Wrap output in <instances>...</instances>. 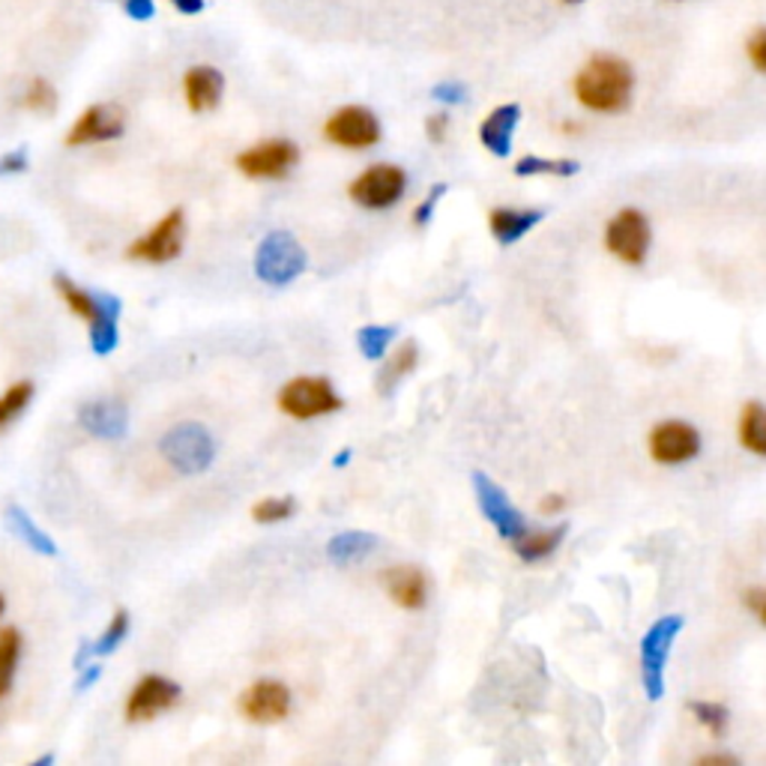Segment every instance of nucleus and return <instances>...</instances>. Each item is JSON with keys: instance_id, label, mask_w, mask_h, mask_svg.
Wrapping results in <instances>:
<instances>
[{"instance_id": "5701e85b", "label": "nucleus", "mask_w": 766, "mask_h": 766, "mask_svg": "<svg viewBox=\"0 0 766 766\" xmlns=\"http://www.w3.org/2000/svg\"><path fill=\"white\" fill-rule=\"evenodd\" d=\"M378 545V536L362 534V530H348V534L332 536L330 545H327V557H330L336 566H350V563H359L362 557H369Z\"/></svg>"}, {"instance_id": "6e6552de", "label": "nucleus", "mask_w": 766, "mask_h": 766, "mask_svg": "<svg viewBox=\"0 0 766 766\" xmlns=\"http://www.w3.org/2000/svg\"><path fill=\"white\" fill-rule=\"evenodd\" d=\"M408 175L398 166H375L350 183V198L366 210H389L405 198Z\"/></svg>"}, {"instance_id": "b1692460", "label": "nucleus", "mask_w": 766, "mask_h": 766, "mask_svg": "<svg viewBox=\"0 0 766 766\" xmlns=\"http://www.w3.org/2000/svg\"><path fill=\"white\" fill-rule=\"evenodd\" d=\"M7 524H10V534L19 536L21 543L28 545V548H33L37 554H46V557H54V554H58L54 539H51L49 534H42L37 527V521H33L21 506H10V509H7Z\"/></svg>"}, {"instance_id": "a18cd8bd", "label": "nucleus", "mask_w": 766, "mask_h": 766, "mask_svg": "<svg viewBox=\"0 0 766 766\" xmlns=\"http://www.w3.org/2000/svg\"><path fill=\"white\" fill-rule=\"evenodd\" d=\"M700 764H737V757H728V755H709V757H704Z\"/></svg>"}, {"instance_id": "79ce46f5", "label": "nucleus", "mask_w": 766, "mask_h": 766, "mask_svg": "<svg viewBox=\"0 0 766 766\" xmlns=\"http://www.w3.org/2000/svg\"><path fill=\"white\" fill-rule=\"evenodd\" d=\"M99 677H102V668H99V665H90V668L81 670V677H78L76 689H78V692L90 689V686H93V683H97Z\"/></svg>"}, {"instance_id": "dca6fc26", "label": "nucleus", "mask_w": 766, "mask_h": 766, "mask_svg": "<svg viewBox=\"0 0 766 766\" xmlns=\"http://www.w3.org/2000/svg\"><path fill=\"white\" fill-rule=\"evenodd\" d=\"M123 111L117 106H90L84 115L78 117L72 129H69L67 145L69 147H84L99 145V141H115L123 136Z\"/></svg>"}, {"instance_id": "e433bc0d", "label": "nucleus", "mask_w": 766, "mask_h": 766, "mask_svg": "<svg viewBox=\"0 0 766 766\" xmlns=\"http://www.w3.org/2000/svg\"><path fill=\"white\" fill-rule=\"evenodd\" d=\"M444 192H447V186H435V189L428 192L426 201H422V205L417 207V213H414V225H419V228H422V225L431 222V216H435L437 201L444 198Z\"/></svg>"}, {"instance_id": "bb28decb", "label": "nucleus", "mask_w": 766, "mask_h": 766, "mask_svg": "<svg viewBox=\"0 0 766 766\" xmlns=\"http://www.w3.org/2000/svg\"><path fill=\"white\" fill-rule=\"evenodd\" d=\"M692 716L698 718L700 728H707V734L713 739H725L730 725V713L725 704H716V700H692L689 704Z\"/></svg>"}, {"instance_id": "c9c22d12", "label": "nucleus", "mask_w": 766, "mask_h": 766, "mask_svg": "<svg viewBox=\"0 0 766 766\" xmlns=\"http://www.w3.org/2000/svg\"><path fill=\"white\" fill-rule=\"evenodd\" d=\"M743 601H746V608L752 611V617H755V620L766 629V584L764 587H752V590H746Z\"/></svg>"}, {"instance_id": "ea45409f", "label": "nucleus", "mask_w": 766, "mask_h": 766, "mask_svg": "<svg viewBox=\"0 0 766 766\" xmlns=\"http://www.w3.org/2000/svg\"><path fill=\"white\" fill-rule=\"evenodd\" d=\"M447 127H449V117L447 115H431V117H428V123H426L428 138H431L435 145H440V141L447 138Z\"/></svg>"}, {"instance_id": "a19ab883", "label": "nucleus", "mask_w": 766, "mask_h": 766, "mask_svg": "<svg viewBox=\"0 0 766 766\" xmlns=\"http://www.w3.org/2000/svg\"><path fill=\"white\" fill-rule=\"evenodd\" d=\"M127 12L132 19L147 21L153 16V0H127Z\"/></svg>"}, {"instance_id": "2eb2a0df", "label": "nucleus", "mask_w": 766, "mask_h": 766, "mask_svg": "<svg viewBox=\"0 0 766 766\" xmlns=\"http://www.w3.org/2000/svg\"><path fill=\"white\" fill-rule=\"evenodd\" d=\"M180 686L175 679L159 677V674H150V677L138 679V686L129 692L127 700V718L129 722H150L159 713H168L171 707H177L180 700Z\"/></svg>"}, {"instance_id": "37998d69", "label": "nucleus", "mask_w": 766, "mask_h": 766, "mask_svg": "<svg viewBox=\"0 0 766 766\" xmlns=\"http://www.w3.org/2000/svg\"><path fill=\"white\" fill-rule=\"evenodd\" d=\"M171 3H175L183 16H198V12L205 10V0H171Z\"/></svg>"}, {"instance_id": "f3484780", "label": "nucleus", "mask_w": 766, "mask_h": 766, "mask_svg": "<svg viewBox=\"0 0 766 766\" xmlns=\"http://www.w3.org/2000/svg\"><path fill=\"white\" fill-rule=\"evenodd\" d=\"M78 422L84 426L93 437H106V440H120L129 428V410L123 401L115 398H102V401H88L78 410Z\"/></svg>"}, {"instance_id": "6ab92c4d", "label": "nucleus", "mask_w": 766, "mask_h": 766, "mask_svg": "<svg viewBox=\"0 0 766 766\" xmlns=\"http://www.w3.org/2000/svg\"><path fill=\"white\" fill-rule=\"evenodd\" d=\"M518 120H521V108L518 106H500L495 108L491 115L483 120V127H479V141L486 145L488 153L495 156H509V150H513V136L515 129H518Z\"/></svg>"}, {"instance_id": "a211bd4d", "label": "nucleus", "mask_w": 766, "mask_h": 766, "mask_svg": "<svg viewBox=\"0 0 766 766\" xmlns=\"http://www.w3.org/2000/svg\"><path fill=\"white\" fill-rule=\"evenodd\" d=\"M380 581L387 587L389 599L408 608V611H419L426 608L428 601V578L419 566H392L380 575Z\"/></svg>"}, {"instance_id": "c03bdc74", "label": "nucleus", "mask_w": 766, "mask_h": 766, "mask_svg": "<svg viewBox=\"0 0 766 766\" xmlns=\"http://www.w3.org/2000/svg\"><path fill=\"white\" fill-rule=\"evenodd\" d=\"M543 513H557V509H563V497L554 495V497H545L543 506H539Z\"/></svg>"}, {"instance_id": "49530a36", "label": "nucleus", "mask_w": 766, "mask_h": 766, "mask_svg": "<svg viewBox=\"0 0 766 766\" xmlns=\"http://www.w3.org/2000/svg\"><path fill=\"white\" fill-rule=\"evenodd\" d=\"M10 686H12V674H0V698L10 692Z\"/></svg>"}, {"instance_id": "ddd939ff", "label": "nucleus", "mask_w": 766, "mask_h": 766, "mask_svg": "<svg viewBox=\"0 0 766 766\" xmlns=\"http://www.w3.org/2000/svg\"><path fill=\"white\" fill-rule=\"evenodd\" d=\"M324 136L330 138L332 145L348 147V150H366V147L378 145L380 141V123L369 108L348 106L339 108V111L327 120Z\"/></svg>"}, {"instance_id": "58836bf2", "label": "nucleus", "mask_w": 766, "mask_h": 766, "mask_svg": "<svg viewBox=\"0 0 766 766\" xmlns=\"http://www.w3.org/2000/svg\"><path fill=\"white\" fill-rule=\"evenodd\" d=\"M431 97L447 102V106H456V102L465 99V88H461V84H437V88L431 90Z\"/></svg>"}, {"instance_id": "a878e982", "label": "nucleus", "mask_w": 766, "mask_h": 766, "mask_svg": "<svg viewBox=\"0 0 766 766\" xmlns=\"http://www.w3.org/2000/svg\"><path fill=\"white\" fill-rule=\"evenodd\" d=\"M417 362H419V348L414 345V341H405V345H401V348L387 359L384 371H380V392L389 396V392H392L401 380L408 378L410 371L417 369Z\"/></svg>"}, {"instance_id": "3c124183", "label": "nucleus", "mask_w": 766, "mask_h": 766, "mask_svg": "<svg viewBox=\"0 0 766 766\" xmlns=\"http://www.w3.org/2000/svg\"><path fill=\"white\" fill-rule=\"evenodd\" d=\"M0 614H3V596H0Z\"/></svg>"}, {"instance_id": "f03ea898", "label": "nucleus", "mask_w": 766, "mask_h": 766, "mask_svg": "<svg viewBox=\"0 0 766 766\" xmlns=\"http://www.w3.org/2000/svg\"><path fill=\"white\" fill-rule=\"evenodd\" d=\"M54 288L67 300L72 315L90 324V348L97 357H108L120 341V330H117V318H120V300L111 294H90L84 288H78L69 276H54Z\"/></svg>"}, {"instance_id": "39448f33", "label": "nucleus", "mask_w": 766, "mask_h": 766, "mask_svg": "<svg viewBox=\"0 0 766 766\" xmlns=\"http://www.w3.org/2000/svg\"><path fill=\"white\" fill-rule=\"evenodd\" d=\"M306 270V252L297 243V237L288 231L267 233L255 252V276L270 285V288H285L291 285L300 272Z\"/></svg>"}, {"instance_id": "20e7f679", "label": "nucleus", "mask_w": 766, "mask_h": 766, "mask_svg": "<svg viewBox=\"0 0 766 766\" xmlns=\"http://www.w3.org/2000/svg\"><path fill=\"white\" fill-rule=\"evenodd\" d=\"M683 617L679 614H665L653 623L644 640H640V679L644 692L650 700H661L665 695V665L674 650V640L683 631Z\"/></svg>"}, {"instance_id": "8fccbe9b", "label": "nucleus", "mask_w": 766, "mask_h": 766, "mask_svg": "<svg viewBox=\"0 0 766 766\" xmlns=\"http://www.w3.org/2000/svg\"><path fill=\"white\" fill-rule=\"evenodd\" d=\"M563 3H581V0H563Z\"/></svg>"}, {"instance_id": "aec40b11", "label": "nucleus", "mask_w": 766, "mask_h": 766, "mask_svg": "<svg viewBox=\"0 0 766 766\" xmlns=\"http://www.w3.org/2000/svg\"><path fill=\"white\" fill-rule=\"evenodd\" d=\"M543 210H515V207H495L488 213V228L495 233L500 246H513L521 240L524 233H530L536 225L543 222Z\"/></svg>"}, {"instance_id": "f704fd0d", "label": "nucleus", "mask_w": 766, "mask_h": 766, "mask_svg": "<svg viewBox=\"0 0 766 766\" xmlns=\"http://www.w3.org/2000/svg\"><path fill=\"white\" fill-rule=\"evenodd\" d=\"M748 60H752V67H755L757 72H764L766 76V28L755 30V33L748 37Z\"/></svg>"}, {"instance_id": "4468645a", "label": "nucleus", "mask_w": 766, "mask_h": 766, "mask_svg": "<svg viewBox=\"0 0 766 766\" xmlns=\"http://www.w3.org/2000/svg\"><path fill=\"white\" fill-rule=\"evenodd\" d=\"M240 713L255 725H272L291 713V689L279 679H258L240 695Z\"/></svg>"}, {"instance_id": "09e8293b", "label": "nucleus", "mask_w": 766, "mask_h": 766, "mask_svg": "<svg viewBox=\"0 0 766 766\" xmlns=\"http://www.w3.org/2000/svg\"><path fill=\"white\" fill-rule=\"evenodd\" d=\"M345 461H350V452H339V458H336V467H341Z\"/></svg>"}, {"instance_id": "7c9ffc66", "label": "nucleus", "mask_w": 766, "mask_h": 766, "mask_svg": "<svg viewBox=\"0 0 766 766\" xmlns=\"http://www.w3.org/2000/svg\"><path fill=\"white\" fill-rule=\"evenodd\" d=\"M392 336H396L392 327H362V330L357 332L359 354L366 359H380L387 354Z\"/></svg>"}, {"instance_id": "4be33fe9", "label": "nucleus", "mask_w": 766, "mask_h": 766, "mask_svg": "<svg viewBox=\"0 0 766 766\" xmlns=\"http://www.w3.org/2000/svg\"><path fill=\"white\" fill-rule=\"evenodd\" d=\"M566 534H569V524H557V527H545V530H524L513 543V548L524 563H543L560 548Z\"/></svg>"}, {"instance_id": "9d476101", "label": "nucleus", "mask_w": 766, "mask_h": 766, "mask_svg": "<svg viewBox=\"0 0 766 766\" xmlns=\"http://www.w3.org/2000/svg\"><path fill=\"white\" fill-rule=\"evenodd\" d=\"M647 447H650L653 461H659V465H686L692 458H698L700 431L686 419H665L650 431Z\"/></svg>"}, {"instance_id": "c756f323", "label": "nucleus", "mask_w": 766, "mask_h": 766, "mask_svg": "<svg viewBox=\"0 0 766 766\" xmlns=\"http://www.w3.org/2000/svg\"><path fill=\"white\" fill-rule=\"evenodd\" d=\"M129 635V614L127 611H117L115 617H111V623H108V629L102 631V638L97 640V644H90V656H108V653H115L123 640H127Z\"/></svg>"}, {"instance_id": "473e14b6", "label": "nucleus", "mask_w": 766, "mask_h": 766, "mask_svg": "<svg viewBox=\"0 0 766 766\" xmlns=\"http://www.w3.org/2000/svg\"><path fill=\"white\" fill-rule=\"evenodd\" d=\"M24 106H28L30 111H39V115H51L54 106H58V90L51 88L46 78H33L28 93H24Z\"/></svg>"}, {"instance_id": "f257e3e1", "label": "nucleus", "mask_w": 766, "mask_h": 766, "mask_svg": "<svg viewBox=\"0 0 766 766\" xmlns=\"http://www.w3.org/2000/svg\"><path fill=\"white\" fill-rule=\"evenodd\" d=\"M635 76L626 60L614 54H596L575 76V97L584 108L599 115H620L631 102Z\"/></svg>"}, {"instance_id": "9b49d317", "label": "nucleus", "mask_w": 766, "mask_h": 766, "mask_svg": "<svg viewBox=\"0 0 766 766\" xmlns=\"http://www.w3.org/2000/svg\"><path fill=\"white\" fill-rule=\"evenodd\" d=\"M474 491H476V500H479L483 515H486L488 521H491V527H495L497 534L504 536V539L515 543V539L527 530L524 515L515 509L509 495H506L504 488L497 486L495 479H488L486 474H474Z\"/></svg>"}, {"instance_id": "c85d7f7f", "label": "nucleus", "mask_w": 766, "mask_h": 766, "mask_svg": "<svg viewBox=\"0 0 766 766\" xmlns=\"http://www.w3.org/2000/svg\"><path fill=\"white\" fill-rule=\"evenodd\" d=\"M33 398V384L30 380H19L12 384L3 396H0V428H7L16 417H21V410L28 408Z\"/></svg>"}, {"instance_id": "412c9836", "label": "nucleus", "mask_w": 766, "mask_h": 766, "mask_svg": "<svg viewBox=\"0 0 766 766\" xmlns=\"http://www.w3.org/2000/svg\"><path fill=\"white\" fill-rule=\"evenodd\" d=\"M186 102L192 111H210V108L219 106L225 90V78L219 69L213 67H195L186 72L183 78Z\"/></svg>"}, {"instance_id": "4c0bfd02", "label": "nucleus", "mask_w": 766, "mask_h": 766, "mask_svg": "<svg viewBox=\"0 0 766 766\" xmlns=\"http://www.w3.org/2000/svg\"><path fill=\"white\" fill-rule=\"evenodd\" d=\"M28 168V150L21 147V150H16V153H7L3 159H0V177L3 175H19V171H24Z\"/></svg>"}, {"instance_id": "cd10ccee", "label": "nucleus", "mask_w": 766, "mask_h": 766, "mask_svg": "<svg viewBox=\"0 0 766 766\" xmlns=\"http://www.w3.org/2000/svg\"><path fill=\"white\" fill-rule=\"evenodd\" d=\"M518 177H573L578 175V162L573 159H543V156H524L521 162L515 166Z\"/></svg>"}, {"instance_id": "0eeeda50", "label": "nucleus", "mask_w": 766, "mask_h": 766, "mask_svg": "<svg viewBox=\"0 0 766 766\" xmlns=\"http://www.w3.org/2000/svg\"><path fill=\"white\" fill-rule=\"evenodd\" d=\"M279 408L294 419H318L341 410V396L327 378H294L281 387Z\"/></svg>"}, {"instance_id": "72a5a7b5", "label": "nucleus", "mask_w": 766, "mask_h": 766, "mask_svg": "<svg viewBox=\"0 0 766 766\" xmlns=\"http://www.w3.org/2000/svg\"><path fill=\"white\" fill-rule=\"evenodd\" d=\"M21 656L19 629H0V674H12Z\"/></svg>"}, {"instance_id": "393cba45", "label": "nucleus", "mask_w": 766, "mask_h": 766, "mask_svg": "<svg viewBox=\"0 0 766 766\" xmlns=\"http://www.w3.org/2000/svg\"><path fill=\"white\" fill-rule=\"evenodd\" d=\"M739 444L757 458H766V408L760 401H748L739 417Z\"/></svg>"}, {"instance_id": "2f4dec72", "label": "nucleus", "mask_w": 766, "mask_h": 766, "mask_svg": "<svg viewBox=\"0 0 766 766\" xmlns=\"http://www.w3.org/2000/svg\"><path fill=\"white\" fill-rule=\"evenodd\" d=\"M294 513H297V500L294 497H267L261 504H255L252 518L258 524H276L291 518Z\"/></svg>"}, {"instance_id": "7ed1b4c3", "label": "nucleus", "mask_w": 766, "mask_h": 766, "mask_svg": "<svg viewBox=\"0 0 766 766\" xmlns=\"http://www.w3.org/2000/svg\"><path fill=\"white\" fill-rule=\"evenodd\" d=\"M159 452L177 474L198 476L210 470V465L216 461V440L205 426L183 422V426L166 431V437L159 440Z\"/></svg>"}, {"instance_id": "1a4fd4ad", "label": "nucleus", "mask_w": 766, "mask_h": 766, "mask_svg": "<svg viewBox=\"0 0 766 766\" xmlns=\"http://www.w3.org/2000/svg\"><path fill=\"white\" fill-rule=\"evenodd\" d=\"M183 210H171L168 216H162V222H156L145 237H138L136 243L129 246L127 258L147 263L175 261L177 255L183 252Z\"/></svg>"}, {"instance_id": "f8f14e48", "label": "nucleus", "mask_w": 766, "mask_h": 766, "mask_svg": "<svg viewBox=\"0 0 766 766\" xmlns=\"http://www.w3.org/2000/svg\"><path fill=\"white\" fill-rule=\"evenodd\" d=\"M300 162V150L294 141L276 138V141H263V145L243 150L237 156V168L252 180H279Z\"/></svg>"}, {"instance_id": "de8ad7c7", "label": "nucleus", "mask_w": 766, "mask_h": 766, "mask_svg": "<svg viewBox=\"0 0 766 766\" xmlns=\"http://www.w3.org/2000/svg\"><path fill=\"white\" fill-rule=\"evenodd\" d=\"M51 760H54V755H46V757H39V760L33 766H49Z\"/></svg>"}, {"instance_id": "423d86ee", "label": "nucleus", "mask_w": 766, "mask_h": 766, "mask_svg": "<svg viewBox=\"0 0 766 766\" xmlns=\"http://www.w3.org/2000/svg\"><path fill=\"white\" fill-rule=\"evenodd\" d=\"M650 219L640 213L638 207H623L614 213V219L605 228V246L617 261L640 267L650 255Z\"/></svg>"}]
</instances>
